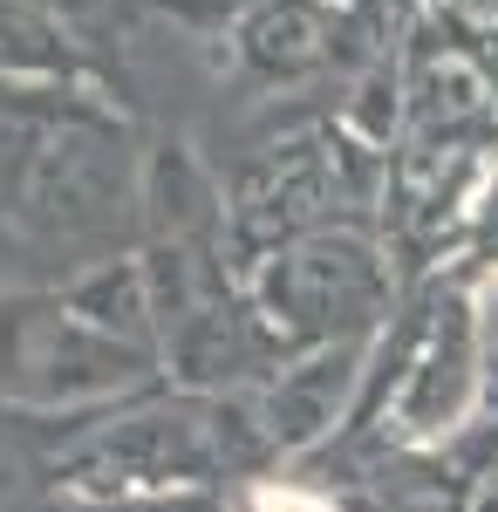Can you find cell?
I'll return each mask as SVG.
<instances>
[{"label":"cell","mask_w":498,"mask_h":512,"mask_svg":"<svg viewBox=\"0 0 498 512\" xmlns=\"http://www.w3.org/2000/svg\"><path fill=\"white\" fill-rule=\"evenodd\" d=\"M82 512H205L198 499H89Z\"/></svg>","instance_id":"obj_1"},{"label":"cell","mask_w":498,"mask_h":512,"mask_svg":"<svg viewBox=\"0 0 498 512\" xmlns=\"http://www.w3.org/2000/svg\"><path fill=\"white\" fill-rule=\"evenodd\" d=\"M464 512H498V458L478 472V485H471V499H464Z\"/></svg>","instance_id":"obj_2"}]
</instances>
